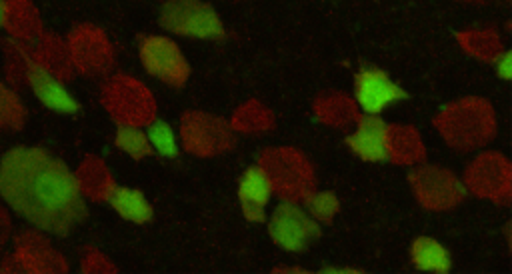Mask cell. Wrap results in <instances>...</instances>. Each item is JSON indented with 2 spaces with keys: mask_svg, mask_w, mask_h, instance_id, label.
Listing matches in <instances>:
<instances>
[{
  "mask_svg": "<svg viewBox=\"0 0 512 274\" xmlns=\"http://www.w3.org/2000/svg\"><path fill=\"white\" fill-rule=\"evenodd\" d=\"M338 212V198L332 192H314L308 196V214L314 220H330Z\"/></svg>",
  "mask_w": 512,
  "mask_h": 274,
  "instance_id": "83f0119b",
  "label": "cell"
},
{
  "mask_svg": "<svg viewBox=\"0 0 512 274\" xmlns=\"http://www.w3.org/2000/svg\"><path fill=\"white\" fill-rule=\"evenodd\" d=\"M30 58L36 66L44 68L46 72L54 74L60 80H66L72 76V60L68 46L52 36V34H40L32 46H30Z\"/></svg>",
  "mask_w": 512,
  "mask_h": 274,
  "instance_id": "ac0fdd59",
  "label": "cell"
},
{
  "mask_svg": "<svg viewBox=\"0 0 512 274\" xmlns=\"http://www.w3.org/2000/svg\"><path fill=\"white\" fill-rule=\"evenodd\" d=\"M272 182L262 166H252L244 172L238 186V196L242 202V212L248 220H264V208L272 198Z\"/></svg>",
  "mask_w": 512,
  "mask_h": 274,
  "instance_id": "2e32d148",
  "label": "cell"
},
{
  "mask_svg": "<svg viewBox=\"0 0 512 274\" xmlns=\"http://www.w3.org/2000/svg\"><path fill=\"white\" fill-rule=\"evenodd\" d=\"M82 270L84 272H104V270H114L106 258L98 252H88L86 258H84V264H82Z\"/></svg>",
  "mask_w": 512,
  "mask_h": 274,
  "instance_id": "f1b7e54d",
  "label": "cell"
},
{
  "mask_svg": "<svg viewBox=\"0 0 512 274\" xmlns=\"http://www.w3.org/2000/svg\"><path fill=\"white\" fill-rule=\"evenodd\" d=\"M116 146L132 158H144L150 152L146 132L136 124H120L116 132Z\"/></svg>",
  "mask_w": 512,
  "mask_h": 274,
  "instance_id": "d4e9b609",
  "label": "cell"
},
{
  "mask_svg": "<svg viewBox=\"0 0 512 274\" xmlns=\"http://www.w3.org/2000/svg\"><path fill=\"white\" fill-rule=\"evenodd\" d=\"M268 230L272 240L288 252H300L320 236L318 220L294 202H282L274 208Z\"/></svg>",
  "mask_w": 512,
  "mask_h": 274,
  "instance_id": "8992f818",
  "label": "cell"
},
{
  "mask_svg": "<svg viewBox=\"0 0 512 274\" xmlns=\"http://www.w3.org/2000/svg\"><path fill=\"white\" fill-rule=\"evenodd\" d=\"M2 22H4V0H0V28H2Z\"/></svg>",
  "mask_w": 512,
  "mask_h": 274,
  "instance_id": "d6a6232c",
  "label": "cell"
},
{
  "mask_svg": "<svg viewBox=\"0 0 512 274\" xmlns=\"http://www.w3.org/2000/svg\"><path fill=\"white\" fill-rule=\"evenodd\" d=\"M146 138L150 144V150H156L160 156L174 158L178 154V142L172 126L164 120H154L150 122L146 130Z\"/></svg>",
  "mask_w": 512,
  "mask_h": 274,
  "instance_id": "cb8c5ba5",
  "label": "cell"
},
{
  "mask_svg": "<svg viewBox=\"0 0 512 274\" xmlns=\"http://www.w3.org/2000/svg\"><path fill=\"white\" fill-rule=\"evenodd\" d=\"M68 52L72 66H76L84 74H102L112 64V48L102 34V30L94 26H78L72 30L68 38Z\"/></svg>",
  "mask_w": 512,
  "mask_h": 274,
  "instance_id": "9c48e42d",
  "label": "cell"
},
{
  "mask_svg": "<svg viewBox=\"0 0 512 274\" xmlns=\"http://www.w3.org/2000/svg\"><path fill=\"white\" fill-rule=\"evenodd\" d=\"M182 138L186 148L196 154H214L232 144V134L222 120L198 112L184 118Z\"/></svg>",
  "mask_w": 512,
  "mask_h": 274,
  "instance_id": "8fae6325",
  "label": "cell"
},
{
  "mask_svg": "<svg viewBox=\"0 0 512 274\" xmlns=\"http://www.w3.org/2000/svg\"><path fill=\"white\" fill-rule=\"evenodd\" d=\"M108 202L122 218L134 224H144L152 218V206L140 190L114 186L108 194Z\"/></svg>",
  "mask_w": 512,
  "mask_h": 274,
  "instance_id": "d6986e66",
  "label": "cell"
},
{
  "mask_svg": "<svg viewBox=\"0 0 512 274\" xmlns=\"http://www.w3.org/2000/svg\"><path fill=\"white\" fill-rule=\"evenodd\" d=\"M74 178L80 194H86L88 198H94V200L108 198L110 190L114 188L110 174L106 172L104 164L98 158H86L76 170Z\"/></svg>",
  "mask_w": 512,
  "mask_h": 274,
  "instance_id": "ffe728a7",
  "label": "cell"
},
{
  "mask_svg": "<svg viewBox=\"0 0 512 274\" xmlns=\"http://www.w3.org/2000/svg\"><path fill=\"white\" fill-rule=\"evenodd\" d=\"M10 40L32 44L42 34L40 14L30 0H4V22Z\"/></svg>",
  "mask_w": 512,
  "mask_h": 274,
  "instance_id": "e0dca14e",
  "label": "cell"
},
{
  "mask_svg": "<svg viewBox=\"0 0 512 274\" xmlns=\"http://www.w3.org/2000/svg\"><path fill=\"white\" fill-rule=\"evenodd\" d=\"M348 146L368 162H384L388 160V126L376 116L366 114L356 126V130L348 136Z\"/></svg>",
  "mask_w": 512,
  "mask_h": 274,
  "instance_id": "9a60e30c",
  "label": "cell"
},
{
  "mask_svg": "<svg viewBox=\"0 0 512 274\" xmlns=\"http://www.w3.org/2000/svg\"><path fill=\"white\" fill-rule=\"evenodd\" d=\"M324 272H338V274H346V272H358V270H352V268H326Z\"/></svg>",
  "mask_w": 512,
  "mask_h": 274,
  "instance_id": "1f68e13d",
  "label": "cell"
},
{
  "mask_svg": "<svg viewBox=\"0 0 512 274\" xmlns=\"http://www.w3.org/2000/svg\"><path fill=\"white\" fill-rule=\"evenodd\" d=\"M2 272H64V258L36 232H22L14 242V254L0 266Z\"/></svg>",
  "mask_w": 512,
  "mask_h": 274,
  "instance_id": "52a82bcc",
  "label": "cell"
},
{
  "mask_svg": "<svg viewBox=\"0 0 512 274\" xmlns=\"http://www.w3.org/2000/svg\"><path fill=\"white\" fill-rule=\"evenodd\" d=\"M26 112L14 90L0 82V130H20Z\"/></svg>",
  "mask_w": 512,
  "mask_h": 274,
  "instance_id": "603a6c76",
  "label": "cell"
},
{
  "mask_svg": "<svg viewBox=\"0 0 512 274\" xmlns=\"http://www.w3.org/2000/svg\"><path fill=\"white\" fill-rule=\"evenodd\" d=\"M102 102L110 114L122 124H142L154 114V102L150 92L138 84L134 78L116 76L102 92Z\"/></svg>",
  "mask_w": 512,
  "mask_h": 274,
  "instance_id": "277c9868",
  "label": "cell"
},
{
  "mask_svg": "<svg viewBox=\"0 0 512 274\" xmlns=\"http://www.w3.org/2000/svg\"><path fill=\"white\" fill-rule=\"evenodd\" d=\"M26 84L30 86L34 96L46 108H50L54 112H60V114H74V112H78V102L68 92V88L62 84V80L56 78L54 74L46 72L44 68L36 66L34 62H32V66L28 70Z\"/></svg>",
  "mask_w": 512,
  "mask_h": 274,
  "instance_id": "5bb4252c",
  "label": "cell"
},
{
  "mask_svg": "<svg viewBox=\"0 0 512 274\" xmlns=\"http://www.w3.org/2000/svg\"><path fill=\"white\" fill-rule=\"evenodd\" d=\"M412 184L418 198L434 210L456 204L464 194V186L450 172L440 168H422L414 172Z\"/></svg>",
  "mask_w": 512,
  "mask_h": 274,
  "instance_id": "7c38bea8",
  "label": "cell"
},
{
  "mask_svg": "<svg viewBox=\"0 0 512 274\" xmlns=\"http://www.w3.org/2000/svg\"><path fill=\"white\" fill-rule=\"evenodd\" d=\"M316 110H318V116H322L326 122H332V124H344L346 120H354V116H356L354 104H350L340 94L318 102Z\"/></svg>",
  "mask_w": 512,
  "mask_h": 274,
  "instance_id": "484cf974",
  "label": "cell"
},
{
  "mask_svg": "<svg viewBox=\"0 0 512 274\" xmlns=\"http://www.w3.org/2000/svg\"><path fill=\"white\" fill-rule=\"evenodd\" d=\"M406 98V92L378 68H364L356 76V104L362 112L376 116L390 104Z\"/></svg>",
  "mask_w": 512,
  "mask_h": 274,
  "instance_id": "30bf717a",
  "label": "cell"
},
{
  "mask_svg": "<svg viewBox=\"0 0 512 274\" xmlns=\"http://www.w3.org/2000/svg\"><path fill=\"white\" fill-rule=\"evenodd\" d=\"M494 68H496V74L502 78V80H510L512 76V56L508 50L500 52L496 58H494Z\"/></svg>",
  "mask_w": 512,
  "mask_h": 274,
  "instance_id": "f546056e",
  "label": "cell"
},
{
  "mask_svg": "<svg viewBox=\"0 0 512 274\" xmlns=\"http://www.w3.org/2000/svg\"><path fill=\"white\" fill-rule=\"evenodd\" d=\"M140 60L152 76L172 86H180L188 78L186 58L182 56L176 42L166 36L144 38L140 42Z\"/></svg>",
  "mask_w": 512,
  "mask_h": 274,
  "instance_id": "ba28073f",
  "label": "cell"
},
{
  "mask_svg": "<svg viewBox=\"0 0 512 274\" xmlns=\"http://www.w3.org/2000/svg\"><path fill=\"white\" fill-rule=\"evenodd\" d=\"M412 262L422 272H448L452 262L448 250L434 238L422 236L412 244Z\"/></svg>",
  "mask_w": 512,
  "mask_h": 274,
  "instance_id": "44dd1931",
  "label": "cell"
},
{
  "mask_svg": "<svg viewBox=\"0 0 512 274\" xmlns=\"http://www.w3.org/2000/svg\"><path fill=\"white\" fill-rule=\"evenodd\" d=\"M446 140L456 148H474L492 136L494 122L486 102L466 100L442 112L436 120Z\"/></svg>",
  "mask_w": 512,
  "mask_h": 274,
  "instance_id": "7a4b0ae2",
  "label": "cell"
},
{
  "mask_svg": "<svg viewBox=\"0 0 512 274\" xmlns=\"http://www.w3.org/2000/svg\"><path fill=\"white\" fill-rule=\"evenodd\" d=\"M160 22L164 28L192 38H218L224 32L214 8L200 0H166Z\"/></svg>",
  "mask_w": 512,
  "mask_h": 274,
  "instance_id": "3957f363",
  "label": "cell"
},
{
  "mask_svg": "<svg viewBox=\"0 0 512 274\" xmlns=\"http://www.w3.org/2000/svg\"><path fill=\"white\" fill-rule=\"evenodd\" d=\"M0 196L30 224L60 236L86 216L74 174L42 148L18 146L0 158Z\"/></svg>",
  "mask_w": 512,
  "mask_h": 274,
  "instance_id": "6da1fadb",
  "label": "cell"
},
{
  "mask_svg": "<svg viewBox=\"0 0 512 274\" xmlns=\"http://www.w3.org/2000/svg\"><path fill=\"white\" fill-rule=\"evenodd\" d=\"M468 186L480 196H488L494 200L508 198L510 194L508 162L496 154H484L476 158L468 170Z\"/></svg>",
  "mask_w": 512,
  "mask_h": 274,
  "instance_id": "4fadbf2b",
  "label": "cell"
},
{
  "mask_svg": "<svg viewBox=\"0 0 512 274\" xmlns=\"http://www.w3.org/2000/svg\"><path fill=\"white\" fill-rule=\"evenodd\" d=\"M8 236H10V218H8V214L4 212V208L0 206V246L6 244Z\"/></svg>",
  "mask_w": 512,
  "mask_h": 274,
  "instance_id": "4dcf8cb0",
  "label": "cell"
},
{
  "mask_svg": "<svg viewBox=\"0 0 512 274\" xmlns=\"http://www.w3.org/2000/svg\"><path fill=\"white\" fill-rule=\"evenodd\" d=\"M460 40H462V44L466 46V50H470L472 54H476V56H482V58H488V56H492L494 54V58L500 54V42H498V38H494L490 32H486V30H482V32H478V30H474V32H470V34H466V36H460Z\"/></svg>",
  "mask_w": 512,
  "mask_h": 274,
  "instance_id": "4316f807",
  "label": "cell"
},
{
  "mask_svg": "<svg viewBox=\"0 0 512 274\" xmlns=\"http://www.w3.org/2000/svg\"><path fill=\"white\" fill-rule=\"evenodd\" d=\"M424 150L410 128H388V156L398 158V162H418Z\"/></svg>",
  "mask_w": 512,
  "mask_h": 274,
  "instance_id": "7402d4cb",
  "label": "cell"
},
{
  "mask_svg": "<svg viewBox=\"0 0 512 274\" xmlns=\"http://www.w3.org/2000/svg\"><path fill=\"white\" fill-rule=\"evenodd\" d=\"M272 188L286 198H306L312 188V172L308 162L294 150H270L262 158Z\"/></svg>",
  "mask_w": 512,
  "mask_h": 274,
  "instance_id": "5b68a950",
  "label": "cell"
}]
</instances>
